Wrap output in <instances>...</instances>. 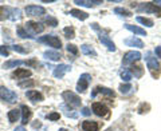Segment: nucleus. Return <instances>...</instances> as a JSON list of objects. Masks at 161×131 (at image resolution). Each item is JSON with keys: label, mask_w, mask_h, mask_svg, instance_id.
<instances>
[{"label": "nucleus", "mask_w": 161, "mask_h": 131, "mask_svg": "<svg viewBox=\"0 0 161 131\" xmlns=\"http://www.w3.org/2000/svg\"><path fill=\"white\" fill-rule=\"evenodd\" d=\"M47 118H48L50 120H58V119H59V114H58V113H53V114L47 115Z\"/></svg>", "instance_id": "nucleus-41"}, {"label": "nucleus", "mask_w": 161, "mask_h": 131, "mask_svg": "<svg viewBox=\"0 0 161 131\" xmlns=\"http://www.w3.org/2000/svg\"><path fill=\"white\" fill-rule=\"evenodd\" d=\"M43 56L46 59H50V60L57 62V60H59L60 58H62V55H60V52H58V51H53V50H50V51H44Z\"/></svg>", "instance_id": "nucleus-21"}, {"label": "nucleus", "mask_w": 161, "mask_h": 131, "mask_svg": "<svg viewBox=\"0 0 161 131\" xmlns=\"http://www.w3.org/2000/svg\"><path fill=\"white\" fill-rule=\"evenodd\" d=\"M132 88H133V87H132V84H130V83L121 84V86H119V92L124 94V95H126V94L130 92V90H132Z\"/></svg>", "instance_id": "nucleus-31"}, {"label": "nucleus", "mask_w": 161, "mask_h": 131, "mask_svg": "<svg viewBox=\"0 0 161 131\" xmlns=\"http://www.w3.org/2000/svg\"><path fill=\"white\" fill-rule=\"evenodd\" d=\"M138 12H147V13H161V8L157 7L154 3H142L138 6Z\"/></svg>", "instance_id": "nucleus-6"}, {"label": "nucleus", "mask_w": 161, "mask_h": 131, "mask_svg": "<svg viewBox=\"0 0 161 131\" xmlns=\"http://www.w3.org/2000/svg\"><path fill=\"white\" fill-rule=\"evenodd\" d=\"M121 78H122L124 82H130L132 80V74H130V71H128V70H124L122 72H121Z\"/></svg>", "instance_id": "nucleus-35"}, {"label": "nucleus", "mask_w": 161, "mask_h": 131, "mask_svg": "<svg viewBox=\"0 0 161 131\" xmlns=\"http://www.w3.org/2000/svg\"><path fill=\"white\" fill-rule=\"evenodd\" d=\"M92 27L95 29V31H98V38H99V42L102 43L103 46L106 47V48L109 50L110 52H114V51H115V50H117V48H115V44H114V42H113V40L110 39V36H109V35L101 31V29L98 28V24H95V23H94V24H92Z\"/></svg>", "instance_id": "nucleus-1"}, {"label": "nucleus", "mask_w": 161, "mask_h": 131, "mask_svg": "<svg viewBox=\"0 0 161 131\" xmlns=\"http://www.w3.org/2000/svg\"><path fill=\"white\" fill-rule=\"evenodd\" d=\"M22 18V11L19 8H9V15H8V19L12 20V22H16Z\"/></svg>", "instance_id": "nucleus-22"}, {"label": "nucleus", "mask_w": 161, "mask_h": 131, "mask_svg": "<svg viewBox=\"0 0 161 131\" xmlns=\"http://www.w3.org/2000/svg\"><path fill=\"white\" fill-rule=\"evenodd\" d=\"M141 59V54L138 51H129L124 55V59H122V63L124 64H132L134 62Z\"/></svg>", "instance_id": "nucleus-9"}, {"label": "nucleus", "mask_w": 161, "mask_h": 131, "mask_svg": "<svg viewBox=\"0 0 161 131\" xmlns=\"http://www.w3.org/2000/svg\"><path fill=\"white\" fill-rule=\"evenodd\" d=\"M34 86V80H26V82H20L19 87H32Z\"/></svg>", "instance_id": "nucleus-39"}, {"label": "nucleus", "mask_w": 161, "mask_h": 131, "mask_svg": "<svg viewBox=\"0 0 161 131\" xmlns=\"http://www.w3.org/2000/svg\"><path fill=\"white\" fill-rule=\"evenodd\" d=\"M24 11H26L28 16H42V15L46 13V9L42 6H28L26 7Z\"/></svg>", "instance_id": "nucleus-7"}, {"label": "nucleus", "mask_w": 161, "mask_h": 131, "mask_svg": "<svg viewBox=\"0 0 161 131\" xmlns=\"http://www.w3.org/2000/svg\"><path fill=\"white\" fill-rule=\"evenodd\" d=\"M59 131H67V130H66V128H60Z\"/></svg>", "instance_id": "nucleus-46"}, {"label": "nucleus", "mask_w": 161, "mask_h": 131, "mask_svg": "<svg viewBox=\"0 0 161 131\" xmlns=\"http://www.w3.org/2000/svg\"><path fill=\"white\" fill-rule=\"evenodd\" d=\"M69 54H73V55H78V48L77 46H74V44H67L66 46Z\"/></svg>", "instance_id": "nucleus-38"}, {"label": "nucleus", "mask_w": 161, "mask_h": 131, "mask_svg": "<svg viewBox=\"0 0 161 131\" xmlns=\"http://www.w3.org/2000/svg\"><path fill=\"white\" fill-rule=\"evenodd\" d=\"M0 55L2 56H9V51L6 46H0Z\"/></svg>", "instance_id": "nucleus-40"}, {"label": "nucleus", "mask_w": 161, "mask_h": 131, "mask_svg": "<svg viewBox=\"0 0 161 131\" xmlns=\"http://www.w3.org/2000/svg\"><path fill=\"white\" fill-rule=\"evenodd\" d=\"M0 98L6 100L7 103H15L18 100V95L16 92H14L12 90H9L7 87H0Z\"/></svg>", "instance_id": "nucleus-5"}, {"label": "nucleus", "mask_w": 161, "mask_h": 131, "mask_svg": "<svg viewBox=\"0 0 161 131\" xmlns=\"http://www.w3.org/2000/svg\"><path fill=\"white\" fill-rule=\"evenodd\" d=\"M19 118H20V110L14 108V110H11V111H8V120H9V123L18 122Z\"/></svg>", "instance_id": "nucleus-26"}, {"label": "nucleus", "mask_w": 161, "mask_h": 131, "mask_svg": "<svg viewBox=\"0 0 161 131\" xmlns=\"http://www.w3.org/2000/svg\"><path fill=\"white\" fill-rule=\"evenodd\" d=\"M28 76H31V71L26 68H16V71L12 74V78L15 79H27Z\"/></svg>", "instance_id": "nucleus-15"}, {"label": "nucleus", "mask_w": 161, "mask_h": 131, "mask_svg": "<svg viewBox=\"0 0 161 131\" xmlns=\"http://www.w3.org/2000/svg\"><path fill=\"white\" fill-rule=\"evenodd\" d=\"M70 15L74 16V18H77V19H79V20H86L89 18V15L86 12L80 11V9H75V8L74 9H70Z\"/></svg>", "instance_id": "nucleus-23"}, {"label": "nucleus", "mask_w": 161, "mask_h": 131, "mask_svg": "<svg viewBox=\"0 0 161 131\" xmlns=\"http://www.w3.org/2000/svg\"><path fill=\"white\" fill-rule=\"evenodd\" d=\"M22 123L23 124H27V122L30 120V118H31V110H30L27 106H22Z\"/></svg>", "instance_id": "nucleus-20"}, {"label": "nucleus", "mask_w": 161, "mask_h": 131, "mask_svg": "<svg viewBox=\"0 0 161 131\" xmlns=\"http://www.w3.org/2000/svg\"><path fill=\"white\" fill-rule=\"evenodd\" d=\"M9 15V7H0V20H6L8 19Z\"/></svg>", "instance_id": "nucleus-30"}, {"label": "nucleus", "mask_w": 161, "mask_h": 131, "mask_svg": "<svg viewBox=\"0 0 161 131\" xmlns=\"http://www.w3.org/2000/svg\"><path fill=\"white\" fill-rule=\"evenodd\" d=\"M154 4H158V6H161V2H154Z\"/></svg>", "instance_id": "nucleus-45"}, {"label": "nucleus", "mask_w": 161, "mask_h": 131, "mask_svg": "<svg viewBox=\"0 0 161 131\" xmlns=\"http://www.w3.org/2000/svg\"><path fill=\"white\" fill-rule=\"evenodd\" d=\"M145 60H147V66H148V68L150 70V71H158V68H160V64H158V62H157V59H156L153 55H152V52H147L145 54Z\"/></svg>", "instance_id": "nucleus-8"}, {"label": "nucleus", "mask_w": 161, "mask_h": 131, "mask_svg": "<svg viewBox=\"0 0 161 131\" xmlns=\"http://www.w3.org/2000/svg\"><path fill=\"white\" fill-rule=\"evenodd\" d=\"M63 34H64V36H66L67 39L75 38V32H74V28L73 27H66V28L63 29Z\"/></svg>", "instance_id": "nucleus-33"}, {"label": "nucleus", "mask_w": 161, "mask_h": 131, "mask_svg": "<svg viewBox=\"0 0 161 131\" xmlns=\"http://www.w3.org/2000/svg\"><path fill=\"white\" fill-rule=\"evenodd\" d=\"M98 94H102V95H106V97H113L114 98V91L113 90H110L108 87H102V86H98V87L94 88V91L92 92V98H95Z\"/></svg>", "instance_id": "nucleus-13"}, {"label": "nucleus", "mask_w": 161, "mask_h": 131, "mask_svg": "<svg viewBox=\"0 0 161 131\" xmlns=\"http://www.w3.org/2000/svg\"><path fill=\"white\" fill-rule=\"evenodd\" d=\"M126 29H129V31H132L134 35H141V36H147V31L142 28H140L137 26H132V24H125L124 26Z\"/></svg>", "instance_id": "nucleus-19"}, {"label": "nucleus", "mask_w": 161, "mask_h": 131, "mask_svg": "<svg viewBox=\"0 0 161 131\" xmlns=\"http://www.w3.org/2000/svg\"><path fill=\"white\" fill-rule=\"evenodd\" d=\"M60 108H62L63 111H64L66 117H70V118H78V114H77V113H71V110H69L66 104H62V106H60Z\"/></svg>", "instance_id": "nucleus-32"}, {"label": "nucleus", "mask_w": 161, "mask_h": 131, "mask_svg": "<svg viewBox=\"0 0 161 131\" xmlns=\"http://www.w3.org/2000/svg\"><path fill=\"white\" fill-rule=\"evenodd\" d=\"M38 40H39L40 43L47 44V46L53 47L55 50H58V48L62 47V42L59 40L58 36H54V35H46V36H40Z\"/></svg>", "instance_id": "nucleus-2"}, {"label": "nucleus", "mask_w": 161, "mask_h": 131, "mask_svg": "<svg viewBox=\"0 0 161 131\" xmlns=\"http://www.w3.org/2000/svg\"><path fill=\"white\" fill-rule=\"evenodd\" d=\"M124 44H126L128 47H137V48H142L144 47V42H142V40L138 39V38H134V36L125 39Z\"/></svg>", "instance_id": "nucleus-14"}, {"label": "nucleus", "mask_w": 161, "mask_h": 131, "mask_svg": "<svg viewBox=\"0 0 161 131\" xmlns=\"http://www.w3.org/2000/svg\"><path fill=\"white\" fill-rule=\"evenodd\" d=\"M16 34H18V36L22 38V39H32V36H30V34L26 32V29H24L23 27H18L16 28Z\"/></svg>", "instance_id": "nucleus-29"}, {"label": "nucleus", "mask_w": 161, "mask_h": 131, "mask_svg": "<svg viewBox=\"0 0 161 131\" xmlns=\"http://www.w3.org/2000/svg\"><path fill=\"white\" fill-rule=\"evenodd\" d=\"M136 20H137L138 23L142 24V26H145V27H153V20H152V19L142 18V16H137V18H136Z\"/></svg>", "instance_id": "nucleus-28"}, {"label": "nucleus", "mask_w": 161, "mask_h": 131, "mask_svg": "<svg viewBox=\"0 0 161 131\" xmlns=\"http://www.w3.org/2000/svg\"><path fill=\"white\" fill-rule=\"evenodd\" d=\"M154 52H156V55L161 59V46H158V47H156V50H154Z\"/></svg>", "instance_id": "nucleus-43"}, {"label": "nucleus", "mask_w": 161, "mask_h": 131, "mask_svg": "<svg viewBox=\"0 0 161 131\" xmlns=\"http://www.w3.org/2000/svg\"><path fill=\"white\" fill-rule=\"evenodd\" d=\"M48 26H51V27H55V26H58V20L53 18V16H46V20H44Z\"/></svg>", "instance_id": "nucleus-36"}, {"label": "nucleus", "mask_w": 161, "mask_h": 131, "mask_svg": "<svg viewBox=\"0 0 161 131\" xmlns=\"http://www.w3.org/2000/svg\"><path fill=\"white\" fill-rule=\"evenodd\" d=\"M22 64H26V62H24V60H7V62L3 64V68H16Z\"/></svg>", "instance_id": "nucleus-24"}, {"label": "nucleus", "mask_w": 161, "mask_h": 131, "mask_svg": "<svg viewBox=\"0 0 161 131\" xmlns=\"http://www.w3.org/2000/svg\"><path fill=\"white\" fill-rule=\"evenodd\" d=\"M82 115H85V117H89V115H92V111H90L89 107H83L82 108Z\"/></svg>", "instance_id": "nucleus-42"}, {"label": "nucleus", "mask_w": 161, "mask_h": 131, "mask_svg": "<svg viewBox=\"0 0 161 131\" xmlns=\"http://www.w3.org/2000/svg\"><path fill=\"white\" fill-rule=\"evenodd\" d=\"M90 82H92V75L90 74H82L79 76L78 83H77V91L80 92V94H83L87 90Z\"/></svg>", "instance_id": "nucleus-4"}, {"label": "nucleus", "mask_w": 161, "mask_h": 131, "mask_svg": "<svg viewBox=\"0 0 161 131\" xmlns=\"http://www.w3.org/2000/svg\"><path fill=\"white\" fill-rule=\"evenodd\" d=\"M26 29H28L31 34L36 35V34H40V32L44 31V26L42 23H38V22H27Z\"/></svg>", "instance_id": "nucleus-10"}, {"label": "nucleus", "mask_w": 161, "mask_h": 131, "mask_svg": "<svg viewBox=\"0 0 161 131\" xmlns=\"http://www.w3.org/2000/svg\"><path fill=\"white\" fill-rule=\"evenodd\" d=\"M130 74H134L136 78H140L141 75H142V70H141V67H132V70H130Z\"/></svg>", "instance_id": "nucleus-37"}, {"label": "nucleus", "mask_w": 161, "mask_h": 131, "mask_svg": "<svg viewBox=\"0 0 161 131\" xmlns=\"http://www.w3.org/2000/svg\"><path fill=\"white\" fill-rule=\"evenodd\" d=\"M62 98L66 100V103L70 104L71 107H75V108L80 107V98L78 97L77 94H74L71 91H64L62 94Z\"/></svg>", "instance_id": "nucleus-3"}, {"label": "nucleus", "mask_w": 161, "mask_h": 131, "mask_svg": "<svg viewBox=\"0 0 161 131\" xmlns=\"http://www.w3.org/2000/svg\"><path fill=\"white\" fill-rule=\"evenodd\" d=\"M26 97L31 100L32 103H36V102H42L43 100V95L38 92V91H34V90H31V91H27L26 92Z\"/></svg>", "instance_id": "nucleus-17"}, {"label": "nucleus", "mask_w": 161, "mask_h": 131, "mask_svg": "<svg viewBox=\"0 0 161 131\" xmlns=\"http://www.w3.org/2000/svg\"><path fill=\"white\" fill-rule=\"evenodd\" d=\"M114 13L118 15V16H124V18H130L132 16V12L128 11V9H125V8H121V7L114 8Z\"/></svg>", "instance_id": "nucleus-27"}, {"label": "nucleus", "mask_w": 161, "mask_h": 131, "mask_svg": "<svg viewBox=\"0 0 161 131\" xmlns=\"http://www.w3.org/2000/svg\"><path fill=\"white\" fill-rule=\"evenodd\" d=\"M70 70H71V67L70 66H67V64H59V66H57V67L54 68V76L57 78V79H62L64 75H66Z\"/></svg>", "instance_id": "nucleus-11"}, {"label": "nucleus", "mask_w": 161, "mask_h": 131, "mask_svg": "<svg viewBox=\"0 0 161 131\" xmlns=\"http://www.w3.org/2000/svg\"><path fill=\"white\" fill-rule=\"evenodd\" d=\"M80 51L85 55H89V56H97L95 50L92 46H89V44H82V46H80Z\"/></svg>", "instance_id": "nucleus-25"}, {"label": "nucleus", "mask_w": 161, "mask_h": 131, "mask_svg": "<svg viewBox=\"0 0 161 131\" xmlns=\"http://www.w3.org/2000/svg\"><path fill=\"white\" fill-rule=\"evenodd\" d=\"M99 126L94 120H85L82 122V130L83 131H98Z\"/></svg>", "instance_id": "nucleus-16"}, {"label": "nucleus", "mask_w": 161, "mask_h": 131, "mask_svg": "<svg viewBox=\"0 0 161 131\" xmlns=\"http://www.w3.org/2000/svg\"><path fill=\"white\" fill-rule=\"evenodd\" d=\"M14 131H27V130H26V128H24V127H23V126H19V127H16V128H15Z\"/></svg>", "instance_id": "nucleus-44"}, {"label": "nucleus", "mask_w": 161, "mask_h": 131, "mask_svg": "<svg viewBox=\"0 0 161 131\" xmlns=\"http://www.w3.org/2000/svg\"><path fill=\"white\" fill-rule=\"evenodd\" d=\"M12 50H14V51H16V52H19V54H27V52H30V48H24L23 46H19V44H14Z\"/></svg>", "instance_id": "nucleus-34"}, {"label": "nucleus", "mask_w": 161, "mask_h": 131, "mask_svg": "<svg viewBox=\"0 0 161 131\" xmlns=\"http://www.w3.org/2000/svg\"><path fill=\"white\" fill-rule=\"evenodd\" d=\"M75 4H78V6H80V7H94V6H98V4H102V2L101 0H75L74 2Z\"/></svg>", "instance_id": "nucleus-18"}, {"label": "nucleus", "mask_w": 161, "mask_h": 131, "mask_svg": "<svg viewBox=\"0 0 161 131\" xmlns=\"http://www.w3.org/2000/svg\"><path fill=\"white\" fill-rule=\"evenodd\" d=\"M93 113L97 115V117H106V115L109 114V110L105 104L97 102V103L93 104Z\"/></svg>", "instance_id": "nucleus-12"}]
</instances>
